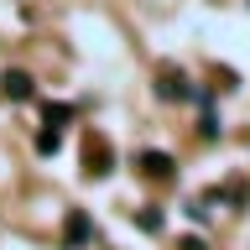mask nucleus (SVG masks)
Returning a JSON list of instances; mask_svg holds the SVG:
<instances>
[{
	"label": "nucleus",
	"mask_w": 250,
	"mask_h": 250,
	"mask_svg": "<svg viewBox=\"0 0 250 250\" xmlns=\"http://www.w3.org/2000/svg\"><path fill=\"white\" fill-rule=\"evenodd\" d=\"M89 234H94L89 214H83V208H73V214H68V224H62V240H68V245H83Z\"/></svg>",
	"instance_id": "obj_1"
},
{
	"label": "nucleus",
	"mask_w": 250,
	"mask_h": 250,
	"mask_svg": "<svg viewBox=\"0 0 250 250\" xmlns=\"http://www.w3.org/2000/svg\"><path fill=\"white\" fill-rule=\"evenodd\" d=\"M0 89H5V99L21 104V99H31V78L26 73H5V78H0Z\"/></svg>",
	"instance_id": "obj_2"
},
{
	"label": "nucleus",
	"mask_w": 250,
	"mask_h": 250,
	"mask_svg": "<svg viewBox=\"0 0 250 250\" xmlns=\"http://www.w3.org/2000/svg\"><path fill=\"white\" fill-rule=\"evenodd\" d=\"M141 167H146V177H167V172H172V156L167 151H141Z\"/></svg>",
	"instance_id": "obj_3"
},
{
	"label": "nucleus",
	"mask_w": 250,
	"mask_h": 250,
	"mask_svg": "<svg viewBox=\"0 0 250 250\" xmlns=\"http://www.w3.org/2000/svg\"><path fill=\"white\" fill-rule=\"evenodd\" d=\"M162 99H188V78L167 68V73H162Z\"/></svg>",
	"instance_id": "obj_4"
},
{
	"label": "nucleus",
	"mask_w": 250,
	"mask_h": 250,
	"mask_svg": "<svg viewBox=\"0 0 250 250\" xmlns=\"http://www.w3.org/2000/svg\"><path fill=\"white\" fill-rule=\"evenodd\" d=\"M73 120V104H47V125L58 130V125H68Z\"/></svg>",
	"instance_id": "obj_5"
},
{
	"label": "nucleus",
	"mask_w": 250,
	"mask_h": 250,
	"mask_svg": "<svg viewBox=\"0 0 250 250\" xmlns=\"http://www.w3.org/2000/svg\"><path fill=\"white\" fill-rule=\"evenodd\" d=\"M58 146H62V136H58V130H52V125H47L42 136H37V151H42V156H52V151H58Z\"/></svg>",
	"instance_id": "obj_6"
}]
</instances>
